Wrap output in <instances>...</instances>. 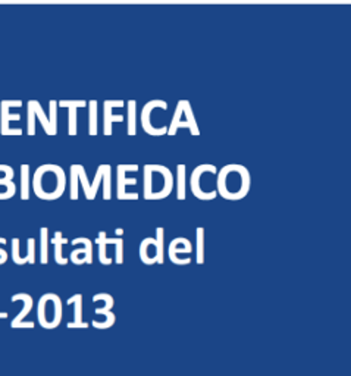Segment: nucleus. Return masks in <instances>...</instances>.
<instances>
[{
	"mask_svg": "<svg viewBox=\"0 0 351 376\" xmlns=\"http://www.w3.org/2000/svg\"><path fill=\"white\" fill-rule=\"evenodd\" d=\"M217 194L225 200L238 202L243 200L250 193L251 175L250 171L238 163H229L219 171L217 180Z\"/></svg>",
	"mask_w": 351,
	"mask_h": 376,
	"instance_id": "obj_1",
	"label": "nucleus"
},
{
	"mask_svg": "<svg viewBox=\"0 0 351 376\" xmlns=\"http://www.w3.org/2000/svg\"><path fill=\"white\" fill-rule=\"evenodd\" d=\"M65 188H67V174L59 165H41L32 176V190L40 200H58L63 196Z\"/></svg>",
	"mask_w": 351,
	"mask_h": 376,
	"instance_id": "obj_2",
	"label": "nucleus"
},
{
	"mask_svg": "<svg viewBox=\"0 0 351 376\" xmlns=\"http://www.w3.org/2000/svg\"><path fill=\"white\" fill-rule=\"evenodd\" d=\"M175 185L171 169L164 165H145L142 168V197L145 200H163Z\"/></svg>",
	"mask_w": 351,
	"mask_h": 376,
	"instance_id": "obj_3",
	"label": "nucleus"
},
{
	"mask_svg": "<svg viewBox=\"0 0 351 376\" xmlns=\"http://www.w3.org/2000/svg\"><path fill=\"white\" fill-rule=\"evenodd\" d=\"M63 306L58 294L47 293L43 294L37 304V319L41 328L54 329L62 322Z\"/></svg>",
	"mask_w": 351,
	"mask_h": 376,
	"instance_id": "obj_4",
	"label": "nucleus"
},
{
	"mask_svg": "<svg viewBox=\"0 0 351 376\" xmlns=\"http://www.w3.org/2000/svg\"><path fill=\"white\" fill-rule=\"evenodd\" d=\"M155 109L167 110L168 103L164 101H160V98H155V101H150L145 106H142L141 115H140L141 128L145 129L149 136L160 137V136L168 134V127H155L151 124V115H153V110H155Z\"/></svg>",
	"mask_w": 351,
	"mask_h": 376,
	"instance_id": "obj_5",
	"label": "nucleus"
},
{
	"mask_svg": "<svg viewBox=\"0 0 351 376\" xmlns=\"http://www.w3.org/2000/svg\"><path fill=\"white\" fill-rule=\"evenodd\" d=\"M206 172L216 174L217 169H216L215 165H211V163H203V165H199V167H195L194 171L191 172V176H190V188H191V191L195 198H199V200H202V202H211V200H215L216 196H217V191H213V190L204 191L202 188L200 180Z\"/></svg>",
	"mask_w": 351,
	"mask_h": 376,
	"instance_id": "obj_6",
	"label": "nucleus"
},
{
	"mask_svg": "<svg viewBox=\"0 0 351 376\" xmlns=\"http://www.w3.org/2000/svg\"><path fill=\"white\" fill-rule=\"evenodd\" d=\"M138 165H118L116 167V197L118 200H138V193H127V185H136V178H127V172H137Z\"/></svg>",
	"mask_w": 351,
	"mask_h": 376,
	"instance_id": "obj_7",
	"label": "nucleus"
},
{
	"mask_svg": "<svg viewBox=\"0 0 351 376\" xmlns=\"http://www.w3.org/2000/svg\"><path fill=\"white\" fill-rule=\"evenodd\" d=\"M193 244L189 238L185 237H178V238H173L171 242H169V247H168V256H169V260L173 263V264H185L180 258L178 254H189L193 251Z\"/></svg>",
	"mask_w": 351,
	"mask_h": 376,
	"instance_id": "obj_8",
	"label": "nucleus"
},
{
	"mask_svg": "<svg viewBox=\"0 0 351 376\" xmlns=\"http://www.w3.org/2000/svg\"><path fill=\"white\" fill-rule=\"evenodd\" d=\"M124 101H105L103 103V114H105V136L111 137L112 136V124L114 123H123L124 116L123 115H114L112 109L114 107H124Z\"/></svg>",
	"mask_w": 351,
	"mask_h": 376,
	"instance_id": "obj_9",
	"label": "nucleus"
},
{
	"mask_svg": "<svg viewBox=\"0 0 351 376\" xmlns=\"http://www.w3.org/2000/svg\"><path fill=\"white\" fill-rule=\"evenodd\" d=\"M140 260L145 264H155L159 262V247L156 238L147 237L140 242Z\"/></svg>",
	"mask_w": 351,
	"mask_h": 376,
	"instance_id": "obj_10",
	"label": "nucleus"
},
{
	"mask_svg": "<svg viewBox=\"0 0 351 376\" xmlns=\"http://www.w3.org/2000/svg\"><path fill=\"white\" fill-rule=\"evenodd\" d=\"M12 303L15 302H23L24 303V307L21 309V312L12 319V322H10V328H18L19 324L24 322V317L31 312L32 306H34V300H32V297L30 294H25V293H18L15 295H12Z\"/></svg>",
	"mask_w": 351,
	"mask_h": 376,
	"instance_id": "obj_11",
	"label": "nucleus"
},
{
	"mask_svg": "<svg viewBox=\"0 0 351 376\" xmlns=\"http://www.w3.org/2000/svg\"><path fill=\"white\" fill-rule=\"evenodd\" d=\"M70 306L74 304V322H70L68 324V328L70 329H74V328H89V324L84 322L83 320V294H75L72 297L68 298L67 302Z\"/></svg>",
	"mask_w": 351,
	"mask_h": 376,
	"instance_id": "obj_12",
	"label": "nucleus"
},
{
	"mask_svg": "<svg viewBox=\"0 0 351 376\" xmlns=\"http://www.w3.org/2000/svg\"><path fill=\"white\" fill-rule=\"evenodd\" d=\"M107 234L105 231H100L98 232V238L96 240L97 244H100V242H103V244H114L115 246V262L118 264H123L124 263V238L123 237H115V238H107L106 237Z\"/></svg>",
	"mask_w": 351,
	"mask_h": 376,
	"instance_id": "obj_13",
	"label": "nucleus"
},
{
	"mask_svg": "<svg viewBox=\"0 0 351 376\" xmlns=\"http://www.w3.org/2000/svg\"><path fill=\"white\" fill-rule=\"evenodd\" d=\"M184 107H182V101H180L177 103V107H175V112H173V116H172V121H171V125L168 128V136L173 137L175 134H177V131L180 128H189L190 129V125L187 121H184Z\"/></svg>",
	"mask_w": 351,
	"mask_h": 376,
	"instance_id": "obj_14",
	"label": "nucleus"
},
{
	"mask_svg": "<svg viewBox=\"0 0 351 376\" xmlns=\"http://www.w3.org/2000/svg\"><path fill=\"white\" fill-rule=\"evenodd\" d=\"M27 110H31L32 114H34L39 121H40V124L43 127V129H45V132L47 136H52V128H50V121L47 118V115L45 114V110H43L41 105L39 101H30L27 103Z\"/></svg>",
	"mask_w": 351,
	"mask_h": 376,
	"instance_id": "obj_15",
	"label": "nucleus"
},
{
	"mask_svg": "<svg viewBox=\"0 0 351 376\" xmlns=\"http://www.w3.org/2000/svg\"><path fill=\"white\" fill-rule=\"evenodd\" d=\"M187 196V168L185 165H178L177 167V198L178 200H185Z\"/></svg>",
	"mask_w": 351,
	"mask_h": 376,
	"instance_id": "obj_16",
	"label": "nucleus"
},
{
	"mask_svg": "<svg viewBox=\"0 0 351 376\" xmlns=\"http://www.w3.org/2000/svg\"><path fill=\"white\" fill-rule=\"evenodd\" d=\"M52 242L54 244V262H56L58 264H67L70 262V259L63 258V254H62L63 247L62 246L67 244L68 240L63 238L61 231H56V232H54V237H53Z\"/></svg>",
	"mask_w": 351,
	"mask_h": 376,
	"instance_id": "obj_17",
	"label": "nucleus"
},
{
	"mask_svg": "<svg viewBox=\"0 0 351 376\" xmlns=\"http://www.w3.org/2000/svg\"><path fill=\"white\" fill-rule=\"evenodd\" d=\"M127 123H128V128H127V134L134 137L137 134V102L136 101H128L127 102Z\"/></svg>",
	"mask_w": 351,
	"mask_h": 376,
	"instance_id": "obj_18",
	"label": "nucleus"
},
{
	"mask_svg": "<svg viewBox=\"0 0 351 376\" xmlns=\"http://www.w3.org/2000/svg\"><path fill=\"white\" fill-rule=\"evenodd\" d=\"M21 115L19 114H10L9 107L5 105V102H0V134H3L9 128L10 121H19Z\"/></svg>",
	"mask_w": 351,
	"mask_h": 376,
	"instance_id": "obj_19",
	"label": "nucleus"
},
{
	"mask_svg": "<svg viewBox=\"0 0 351 376\" xmlns=\"http://www.w3.org/2000/svg\"><path fill=\"white\" fill-rule=\"evenodd\" d=\"M97 302H103L105 306L103 307H97L94 313L96 315H106L112 311V307L115 304V300H114V297L111 294H107V293H98L93 297V303H97Z\"/></svg>",
	"mask_w": 351,
	"mask_h": 376,
	"instance_id": "obj_20",
	"label": "nucleus"
},
{
	"mask_svg": "<svg viewBox=\"0 0 351 376\" xmlns=\"http://www.w3.org/2000/svg\"><path fill=\"white\" fill-rule=\"evenodd\" d=\"M195 262L197 264L204 263V228L197 227L195 229Z\"/></svg>",
	"mask_w": 351,
	"mask_h": 376,
	"instance_id": "obj_21",
	"label": "nucleus"
},
{
	"mask_svg": "<svg viewBox=\"0 0 351 376\" xmlns=\"http://www.w3.org/2000/svg\"><path fill=\"white\" fill-rule=\"evenodd\" d=\"M21 200L30 198V165H21Z\"/></svg>",
	"mask_w": 351,
	"mask_h": 376,
	"instance_id": "obj_22",
	"label": "nucleus"
},
{
	"mask_svg": "<svg viewBox=\"0 0 351 376\" xmlns=\"http://www.w3.org/2000/svg\"><path fill=\"white\" fill-rule=\"evenodd\" d=\"M182 107H184V118H185V121H187L189 125H190L191 136H194V137L200 136V129H199V125H197V121L194 118V112H193L191 103L189 101H182Z\"/></svg>",
	"mask_w": 351,
	"mask_h": 376,
	"instance_id": "obj_23",
	"label": "nucleus"
},
{
	"mask_svg": "<svg viewBox=\"0 0 351 376\" xmlns=\"http://www.w3.org/2000/svg\"><path fill=\"white\" fill-rule=\"evenodd\" d=\"M40 262L41 264L49 263V228L40 229Z\"/></svg>",
	"mask_w": 351,
	"mask_h": 376,
	"instance_id": "obj_24",
	"label": "nucleus"
},
{
	"mask_svg": "<svg viewBox=\"0 0 351 376\" xmlns=\"http://www.w3.org/2000/svg\"><path fill=\"white\" fill-rule=\"evenodd\" d=\"M97 101L89 102V134L92 137L97 136Z\"/></svg>",
	"mask_w": 351,
	"mask_h": 376,
	"instance_id": "obj_25",
	"label": "nucleus"
},
{
	"mask_svg": "<svg viewBox=\"0 0 351 376\" xmlns=\"http://www.w3.org/2000/svg\"><path fill=\"white\" fill-rule=\"evenodd\" d=\"M17 194V185L14 181L0 180V200H8Z\"/></svg>",
	"mask_w": 351,
	"mask_h": 376,
	"instance_id": "obj_26",
	"label": "nucleus"
},
{
	"mask_svg": "<svg viewBox=\"0 0 351 376\" xmlns=\"http://www.w3.org/2000/svg\"><path fill=\"white\" fill-rule=\"evenodd\" d=\"M112 197V167L107 165L103 175V200H111Z\"/></svg>",
	"mask_w": 351,
	"mask_h": 376,
	"instance_id": "obj_27",
	"label": "nucleus"
},
{
	"mask_svg": "<svg viewBox=\"0 0 351 376\" xmlns=\"http://www.w3.org/2000/svg\"><path fill=\"white\" fill-rule=\"evenodd\" d=\"M50 112H49V121L52 128V136L58 134V102L50 101Z\"/></svg>",
	"mask_w": 351,
	"mask_h": 376,
	"instance_id": "obj_28",
	"label": "nucleus"
},
{
	"mask_svg": "<svg viewBox=\"0 0 351 376\" xmlns=\"http://www.w3.org/2000/svg\"><path fill=\"white\" fill-rule=\"evenodd\" d=\"M85 246L87 253H89V256H87V263L92 264L93 263V241L87 237H78L72 240V246Z\"/></svg>",
	"mask_w": 351,
	"mask_h": 376,
	"instance_id": "obj_29",
	"label": "nucleus"
},
{
	"mask_svg": "<svg viewBox=\"0 0 351 376\" xmlns=\"http://www.w3.org/2000/svg\"><path fill=\"white\" fill-rule=\"evenodd\" d=\"M87 256H89V253H87L85 246H83L78 249H74L70 254V259L74 264H84L87 263Z\"/></svg>",
	"mask_w": 351,
	"mask_h": 376,
	"instance_id": "obj_30",
	"label": "nucleus"
},
{
	"mask_svg": "<svg viewBox=\"0 0 351 376\" xmlns=\"http://www.w3.org/2000/svg\"><path fill=\"white\" fill-rule=\"evenodd\" d=\"M156 241L159 247V264L164 263V229L162 227L156 228Z\"/></svg>",
	"mask_w": 351,
	"mask_h": 376,
	"instance_id": "obj_31",
	"label": "nucleus"
},
{
	"mask_svg": "<svg viewBox=\"0 0 351 376\" xmlns=\"http://www.w3.org/2000/svg\"><path fill=\"white\" fill-rule=\"evenodd\" d=\"M24 263L34 264L36 263V240L34 238H28L27 240V254L23 256Z\"/></svg>",
	"mask_w": 351,
	"mask_h": 376,
	"instance_id": "obj_32",
	"label": "nucleus"
},
{
	"mask_svg": "<svg viewBox=\"0 0 351 376\" xmlns=\"http://www.w3.org/2000/svg\"><path fill=\"white\" fill-rule=\"evenodd\" d=\"M76 132H78V129H76V109H70L68 112V134L75 137Z\"/></svg>",
	"mask_w": 351,
	"mask_h": 376,
	"instance_id": "obj_33",
	"label": "nucleus"
},
{
	"mask_svg": "<svg viewBox=\"0 0 351 376\" xmlns=\"http://www.w3.org/2000/svg\"><path fill=\"white\" fill-rule=\"evenodd\" d=\"M106 320L105 322H98V320H93L92 325L96 328V329H107V328H111L114 324H115V315L112 312H109L106 313Z\"/></svg>",
	"mask_w": 351,
	"mask_h": 376,
	"instance_id": "obj_34",
	"label": "nucleus"
},
{
	"mask_svg": "<svg viewBox=\"0 0 351 376\" xmlns=\"http://www.w3.org/2000/svg\"><path fill=\"white\" fill-rule=\"evenodd\" d=\"M19 242H21V241H19L18 237L12 238V260H14L17 264H25L23 256H21V253H19Z\"/></svg>",
	"mask_w": 351,
	"mask_h": 376,
	"instance_id": "obj_35",
	"label": "nucleus"
},
{
	"mask_svg": "<svg viewBox=\"0 0 351 376\" xmlns=\"http://www.w3.org/2000/svg\"><path fill=\"white\" fill-rule=\"evenodd\" d=\"M15 176V171L12 167H9V165H0V180H9L14 181Z\"/></svg>",
	"mask_w": 351,
	"mask_h": 376,
	"instance_id": "obj_36",
	"label": "nucleus"
},
{
	"mask_svg": "<svg viewBox=\"0 0 351 376\" xmlns=\"http://www.w3.org/2000/svg\"><path fill=\"white\" fill-rule=\"evenodd\" d=\"M87 103L85 101H59L58 107H68V109H78V107H85Z\"/></svg>",
	"mask_w": 351,
	"mask_h": 376,
	"instance_id": "obj_37",
	"label": "nucleus"
},
{
	"mask_svg": "<svg viewBox=\"0 0 351 376\" xmlns=\"http://www.w3.org/2000/svg\"><path fill=\"white\" fill-rule=\"evenodd\" d=\"M98 260H100L102 264H106V267H109V264L112 263V259L107 258V247L106 244H103V242L98 244Z\"/></svg>",
	"mask_w": 351,
	"mask_h": 376,
	"instance_id": "obj_38",
	"label": "nucleus"
},
{
	"mask_svg": "<svg viewBox=\"0 0 351 376\" xmlns=\"http://www.w3.org/2000/svg\"><path fill=\"white\" fill-rule=\"evenodd\" d=\"M6 242H8V240L6 238H3V237H0V244H6ZM8 251L5 250V249H2V247H0V264H3V263H6V260H8Z\"/></svg>",
	"mask_w": 351,
	"mask_h": 376,
	"instance_id": "obj_39",
	"label": "nucleus"
},
{
	"mask_svg": "<svg viewBox=\"0 0 351 376\" xmlns=\"http://www.w3.org/2000/svg\"><path fill=\"white\" fill-rule=\"evenodd\" d=\"M3 102H5V105L8 107H21V106H23V102H21V101H3Z\"/></svg>",
	"mask_w": 351,
	"mask_h": 376,
	"instance_id": "obj_40",
	"label": "nucleus"
},
{
	"mask_svg": "<svg viewBox=\"0 0 351 376\" xmlns=\"http://www.w3.org/2000/svg\"><path fill=\"white\" fill-rule=\"evenodd\" d=\"M115 234H116V237H118V236H123V234H124V229H123V228L115 229Z\"/></svg>",
	"mask_w": 351,
	"mask_h": 376,
	"instance_id": "obj_41",
	"label": "nucleus"
},
{
	"mask_svg": "<svg viewBox=\"0 0 351 376\" xmlns=\"http://www.w3.org/2000/svg\"><path fill=\"white\" fill-rule=\"evenodd\" d=\"M8 316V313H0V317H2V319H5Z\"/></svg>",
	"mask_w": 351,
	"mask_h": 376,
	"instance_id": "obj_42",
	"label": "nucleus"
}]
</instances>
